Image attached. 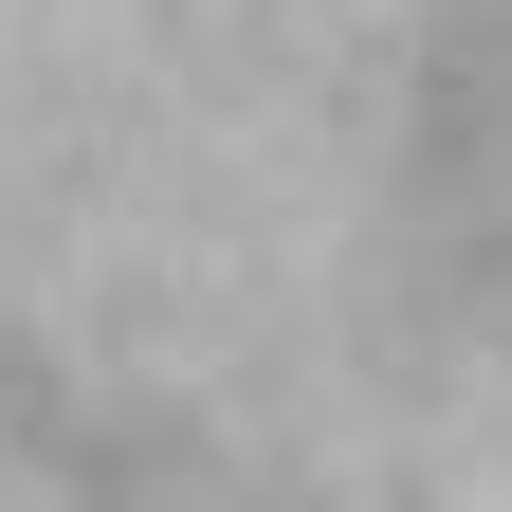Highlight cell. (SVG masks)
I'll list each match as a JSON object with an SVG mask.
<instances>
[{
    "label": "cell",
    "instance_id": "6da1fadb",
    "mask_svg": "<svg viewBox=\"0 0 512 512\" xmlns=\"http://www.w3.org/2000/svg\"><path fill=\"white\" fill-rule=\"evenodd\" d=\"M0 512H512V0H0Z\"/></svg>",
    "mask_w": 512,
    "mask_h": 512
}]
</instances>
